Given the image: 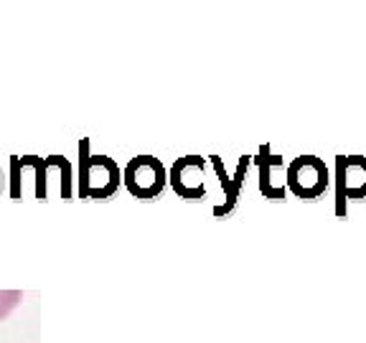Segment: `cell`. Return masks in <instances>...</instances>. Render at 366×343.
Wrapping results in <instances>:
<instances>
[{
    "label": "cell",
    "instance_id": "obj_9",
    "mask_svg": "<svg viewBox=\"0 0 366 343\" xmlns=\"http://www.w3.org/2000/svg\"><path fill=\"white\" fill-rule=\"evenodd\" d=\"M31 163H34V168H36V199L39 201H46V160L41 163L36 155H31Z\"/></svg>",
    "mask_w": 366,
    "mask_h": 343
},
{
    "label": "cell",
    "instance_id": "obj_7",
    "mask_svg": "<svg viewBox=\"0 0 366 343\" xmlns=\"http://www.w3.org/2000/svg\"><path fill=\"white\" fill-rule=\"evenodd\" d=\"M212 166L217 168L219 181H222V189H224V194H227V204H224V206H217V209H214V214H217V217H227V214L232 212V209H234L237 199H239L242 183H244V176H247V166H249V155H242L239 166H237L234 178H229V176H227V171H224L222 158H219V155H212Z\"/></svg>",
    "mask_w": 366,
    "mask_h": 343
},
{
    "label": "cell",
    "instance_id": "obj_10",
    "mask_svg": "<svg viewBox=\"0 0 366 343\" xmlns=\"http://www.w3.org/2000/svg\"><path fill=\"white\" fill-rule=\"evenodd\" d=\"M0 181H3V173H0Z\"/></svg>",
    "mask_w": 366,
    "mask_h": 343
},
{
    "label": "cell",
    "instance_id": "obj_6",
    "mask_svg": "<svg viewBox=\"0 0 366 343\" xmlns=\"http://www.w3.org/2000/svg\"><path fill=\"white\" fill-rule=\"evenodd\" d=\"M257 176H259V194L267 201H285L287 199V163L282 155H274L269 145H259L257 150Z\"/></svg>",
    "mask_w": 366,
    "mask_h": 343
},
{
    "label": "cell",
    "instance_id": "obj_2",
    "mask_svg": "<svg viewBox=\"0 0 366 343\" xmlns=\"http://www.w3.org/2000/svg\"><path fill=\"white\" fill-rule=\"evenodd\" d=\"M333 191V212L338 219H349V201H366V155H336Z\"/></svg>",
    "mask_w": 366,
    "mask_h": 343
},
{
    "label": "cell",
    "instance_id": "obj_4",
    "mask_svg": "<svg viewBox=\"0 0 366 343\" xmlns=\"http://www.w3.org/2000/svg\"><path fill=\"white\" fill-rule=\"evenodd\" d=\"M122 183L127 194L137 201H153L168 186V171L155 155H135L122 168Z\"/></svg>",
    "mask_w": 366,
    "mask_h": 343
},
{
    "label": "cell",
    "instance_id": "obj_1",
    "mask_svg": "<svg viewBox=\"0 0 366 343\" xmlns=\"http://www.w3.org/2000/svg\"><path fill=\"white\" fill-rule=\"evenodd\" d=\"M79 196L92 201L112 199L122 186V168L109 155L89 153V143H79Z\"/></svg>",
    "mask_w": 366,
    "mask_h": 343
},
{
    "label": "cell",
    "instance_id": "obj_3",
    "mask_svg": "<svg viewBox=\"0 0 366 343\" xmlns=\"http://www.w3.org/2000/svg\"><path fill=\"white\" fill-rule=\"evenodd\" d=\"M331 186V171L318 155H297L287 163V191L300 201H318Z\"/></svg>",
    "mask_w": 366,
    "mask_h": 343
},
{
    "label": "cell",
    "instance_id": "obj_8",
    "mask_svg": "<svg viewBox=\"0 0 366 343\" xmlns=\"http://www.w3.org/2000/svg\"><path fill=\"white\" fill-rule=\"evenodd\" d=\"M23 292L21 290H0V320L8 318L18 303H21Z\"/></svg>",
    "mask_w": 366,
    "mask_h": 343
},
{
    "label": "cell",
    "instance_id": "obj_5",
    "mask_svg": "<svg viewBox=\"0 0 366 343\" xmlns=\"http://www.w3.org/2000/svg\"><path fill=\"white\" fill-rule=\"evenodd\" d=\"M168 183L181 199L201 201L206 196V160L201 155L178 158L168 171Z\"/></svg>",
    "mask_w": 366,
    "mask_h": 343
}]
</instances>
